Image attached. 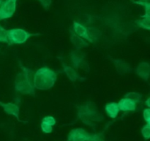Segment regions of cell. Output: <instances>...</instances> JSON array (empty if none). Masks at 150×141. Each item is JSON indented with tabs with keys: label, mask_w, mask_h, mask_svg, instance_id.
<instances>
[{
	"label": "cell",
	"mask_w": 150,
	"mask_h": 141,
	"mask_svg": "<svg viewBox=\"0 0 150 141\" xmlns=\"http://www.w3.org/2000/svg\"><path fill=\"white\" fill-rule=\"evenodd\" d=\"M92 134L82 128L73 129L67 135V141H88Z\"/></svg>",
	"instance_id": "obj_7"
},
{
	"label": "cell",
	"mask_w": 150,
	"mask_h": 141,
	"mask_svg": "<svg viewBox=\"0 0 150 141\" xmlns=\"http://www.w3.org/2000/svg\"><path fill=\"white\" fill-rule=\"evenodd\" d=\"M0 107L4 110V111L7 114L16 117V119H17L18 121H22L19 119L20 110H19V107L16 104L13 103V102L3 103V102H0Z\"/></svg>",
	"instance_id": "obj_10"
},
{
	"label": "cell",
	"mask_w": 150,
	"mask_h": 141,
	"mask_svg": "<svg viewBox=\"0 0 150 141\" xmlns=\"http://www.w3.org/2000/svg\"><path fill=\"white\" fill-rule=\"evenodd\" d=\"M69 38H70L71 43L77 50H81L89 46V43L85 39H83V38L80 37L77 35H76L73 30L70 31Z\"/></svg>",
	"instance_id": "obj_13"
},
{
	"label": "cell",
	"mask_w": 150,
	"mask_h": 141,
	"mask_svg": "<svg viewBox=\"0 0 150 141\" xmlns=\"http://www.w3.org/2000/svg\"><path fill=\"white\" fill-rule=\"evenodd\" d=\"M38 1H40L41 5L45 9L49 8L50 6L51 5V3H52V0H38Z\"/></svg>",
	"instance_id": "obj_26"
},
{
	"label": "cell",
	"mask_w": 150,
	"mask_h": 141,
	"mask_svg": "<svg viewBox=\"0 0 150 141\" xmlns=\"http://www.w3.org/2000/svg\"><path fill=\"white\" fill-rule=\"evenodd\" d=\"M149 20H150V16H149V15H144L142 19L136 20V21H135V23H136L139 27L149 31L150 29Z\"/></svg>",
	"instance_id": "obj_16"
},
{
	"label": "cell",
	"mask_w": 150,
	"mask_h": 141,
	"mask_svg": "<svg viewBox=\"0 0 150 141\" xmlns=\"http://www.w3.org/2000/svg\"><path fill=\"white\" fill-rule=\"evenodd\" d=\"M105 111L108 116L111 118H116L118 116L120 110L117 102H108L105 105Z\"/></svg>",
	"instance_id": "obj_15"
},
{
	"label": "cell",
	"mask_w": 150,
	"mask_h": 141,
	"mask_svg": "<svg viewBox=\"0 0 150 141\" xmlns=\"http://www.w3.org/2000/svg\"><path fill=\"white\" fill-rule=\"evenodd\" d=\"M18 0H3L0 6V20L11 18L16 10Z\"/></svg>",
	"instance_id": "obj_5"
},
{
	"label": "cell",
	"mask_w": 150,
	"mask_h": 141,
	"mask_svg": "<svg viewBox=\"0 0 150 141\" xmlns=\"http://www.w3.org/2000/svg\"><path fill=\"white\" fill-rule=\"evenodd\" d=\"M40 34H33L27 32L23 29H11L7 30L8 44L10 45H21L24 44L32 37L38 36Z\"/></svg>",
	"instance_id": "obj_4"
},
{
	"label": "cell",
	"mask_w": 150,
	"mask_h": 141,
	"mask_svg": "<svg viewBox=\"0 0 150 141\" xmlns=\"http://www.w3.org/2000/svg\"><path fill=\"white\" fill-rule=\"evenodd\" d=\"M136 4H139V5H142L144 7L145 10V14L144 15H149L150 16V4L149 1H134Z\"/></svg>",
	"instance_id": "obj_21"
},
{
	"label": "cell",
	"mask_w": 150,
	"mask_h": 141,
	"mask_svg": "<svg viewBox=\"0 0 150 141\" xmlns=\"http://www.w3.org/2000/svg\"><path fill=\"white\" fill-rule=\"evenodd\" d=\"M40 127L42 131L45 134H49V133H51L53 131V127L52 126L49 125V124H46V123L42 121L40 124Z\"/></svg>",
	"instance_id": "obj_22"
},
{
	"label": "cell",
	"mask_w": 150,
	"mask_h": 141,
	"mask_svg": "<svg viewBox=\"0 0 150 141\" xmlns=\"http://www.w3.org/2000/svg\"><path fill=\"white\" fill-rule=\"evenodd\" d=\"M88 32H89V38H90V42L92 43H95L98 38L100 37V31L98 29H95L94 27H88Z\"/></svg>",
	"instance_id": "obj_17"
},
{
	"label": "cell",
	"mask_w": 150,
	"mask_h": 141,
	"mask_svg": "<svg viewBox=\"0 0 150 141\" xmlns=\"http://www.w3.org/2000/svg\"><path fill=\"white\" fill-rule=\"evenodd\" d=\"M114 67L117 73L120 75H126L130 73L132 71L131 67L130 64L125 61L122 59H113Z\"/></svg>",
	"instance_id": "obj_14"
},
{
	"label": "cell",
	"mask_w": 150,
	"mask_h": 141,
	"mask_svg": "<svg viewBox=\"0 0 150 141\" xmlns=\"http://www.w3.org/2000/svg\"><path fill=\"white\" fill-rule=\"evenodd\" d=\"M2 1H3V0H0V6H1V3H2Z\"/></svg>",
	"instance_id": "obj_28"
},
{
	"label": "cell",
	"mask_w": 150,
	"mask_h": 141,
	"mask_svg": "<svg viewBox=\"0 0 150 141\" xmlns=\"http://www.w3.org/2000/svg\"><path fill=\"white\" fill-rule=\"evenodd\" d=\"M150 73L149 64L146 61H142L136 69V74L142 80L147 81L149 80Z\"/></svg>",
	"instance_id": "obj_12"
},
{
	"label": "cell",
	"mask_w": 150,
	"mask_h": 141,
	"mask_svg": "<svg viewBox=\"0 0 150 141\" xmlns=\"http://www.w3.org/2000/svg\"><path fill=\"white\" fill-rule=\"evenodd\" d=\"M73 31L78 36L90 42V38H89L87 27L83 26V24L80 23L79 22L74 20L73 23Z\"/></svg>",
	"instance_id": "obj_11"
},
{
	"label": "cell",
	"mask_w": 150,
	"mask_h": 141,
	"mask_svg": "<svg viewBox=\"0 0 150 141\" xmlns=\"http://www.w3.org/2000/svg\"><path fill=\"white\" fill-rule=\"evenodd\" d=\"M149 100H150V98L148 97L147 99H146V100L145 101V105H146V107L147 108H150V105H149Z\"/></svg>",
	"instance_id": "obj_27"
},
{
	"label": "cell",
	"mask_w": 150,
	"mask_h": 141,
	"mask_svg": "<svg viewBox=\"0 0 150 141\" xmlns=\"http://www.w3.org/2000/svg\"><path fill=\"white\" fill-rule=\"evenodd\" d=\"M0 42L9 43L7 39V30L0 25Z\"/></svg>",
	"instance_id": "obj_19"
},
{
	"label": "cell",
	"mask_w": 150,
	"mask_h": 141,
	"mask_svg": "<svg viewBox=\"0 0 150 141\" xmlns=\"http://www.w3.org/2000/svg\"><path fill=\"white\" fill-rule=\"evenodd\" d=\"M143 117L146 124H150V109L149 108H146L143 111Z\"/></svg>",
	"instance_id": "obj_24"
},
{
	"label": "cell",
	"mask_w": 150,
	"mask_h": 141,
	"mask_svg": "<svg viewBox=\"0 0 150 141\" xmlns=\"http://www.w3.org/2000/svg\"><path fill=\"white\" fill-rule=\"evenodd\" d=\"M62 65L63 71H64V74L67 77V78L72 82H76L78 80H85L84 78L81 77L76 70V69L73 68L71 66L67 65L64 62H62Z\"/></svg>",
	"instance_id": "obj_9"
},
{
	"label": "cell",
	"mask_w": 150,
	"mask_h": 141,
	"mask_svg": "<svg viewBox=\"0 0 150 141\" xmlns=\"http://www.w3.org/2000/svg\"><path fill=\"white\" fill-rule=\"evenodd\" d=\"M142 135L144 140H149L150 137V124H146L142 127Z\"/></svg>",
	"instance_id": "obj_20"
},
{
	"label": "cell",
	"mask_w": 150,
	"mask_h": 141,
	"mask_svg": "<svg viewBox=\"0 0 150 141\" xmlns=\"http://www.w3.org/2000/svg\"><path fill=\"white\" fill-rule=\"evenodd\" d=\"M42 121L52 126V127L56 124V119L54 118V117L51 116H47L43 117L42 118Z\"/></svg>",
	"instance_id": "obj_23"
},
{
	"label": "cell",
	"mask_w": 150,
	"mask_h": 141,
	"mask_svg": "<svg viewBox=\"0 0 150 141\" xmlns=\"http://www.w3.org/2000/svg\"><path fill=\"white\" fill-rule=\"evenodd\" d=\"M19 67L21 71L16 75L15 78V91L21 94L34 96L35 94V89L33 83V71L27 67H23L22 64H21V63Z\"/></svg>",
	"instance_id": "obj_1"
},
{
	"label": "cell",
	"mask_w": 150,
	"mask_h": 141,
	"mask_svg": "<svg viewBox=\"0 0 150 141\" xmlns=\"http://www.w3.org/2000/svg\"><path fill=\"white\" fill-rule=\"evenodd\" d=\"M72 66L75 69H81L86 64V56L81 50H74L70 54Z\"/></svg>",
	"instance_id": "obj_6"
},
{
	"label": "cell",
	"mask_w": 150,
	"mask_h": 141,
	"mask_svg": "<svg viewBox=\"0 0 150 141\" xmlns=\"http://www.w3.org/2000/svg\"><path fill=\"white\" fill-rule=\"evenodd\" d=\"M120 110L122 112H134L137 108V105L135 101L127 97H123L117 102Z\"/></svg>",
	"instance_id": "obj_8"
},
{
	"label": "cell",
	"mask_w": 150,
	"mask_h": 141,
	"mask_svg": "<svg viewBox=\"0 0 150 141\" xmlns=\"http://www.w3.org/2000/svg\"><path fill=\"white\" fill-rule=\"evenodd\" d=\"M141 1H148V0H141Z\"/></svg>",
	"instance_id": "obj_29"
},
{
	"label": "cell",
	"mask_w": 150,
	"mask_h": 141,
	"mask_svg": "<svg viewBox=\"0 0 150 141\" xmlns=\"http://www.w3.org/2000/svg\"><path fill=\"white\" fill-rule=\"evenodd\" d=\"M57 80V73L46 66L40 67L34 73L33 83L35 89L48 90L54 86Z\"/></svg>",
	"instance_id": "obj_3"
},
{
	"label": "cell",
	"mask_w": 150,
	"mask_h": 141,
	"mask_svg": "<svg viewBox=\"0 0 150 141\" xmlns=\"http://www.w3.org/2000/svg\"><path fill=\"white\" fill-rule=\"evenodd\" d=\"M88 141H104L103 135L102 134H92Z\"/></svg>",
	"instance_id": "obj_25"
},
{
	"label": "cell",
	"mask_w": 150,
	"mask_h": 141,
	"mask_svg": "<svg viewBox=\"0 0 150 141\" xmlns=\"http://www.w3.org/2000/svg\"><path fill=\"white\" fill-rule=\"evenodd\" d=\"M125 97H127L131 99L132 100L135 101L137 104H139V102L142 100V95L139 93H137V92H129V93L126 94L125 95Z\"/></svg>",
	"instance_id": "obj_18"
},
{
	"label": "cell",
	"mask_w": 150,
	"mask_h": 141,
	"mask_svg": "<svg viewBox=\"0 0 150 141\" xmlns=\"http://www.w3.org/2000/svg\"><path fill=\"white\" fill-rule=\"evenodd\" d=\"M78 118L86 125L93 127L95 123L100 122L103 116L94 102L87 101L78 107Z\"/></svg>",
	"instance_id": "obj_2"
}]
</instances>
